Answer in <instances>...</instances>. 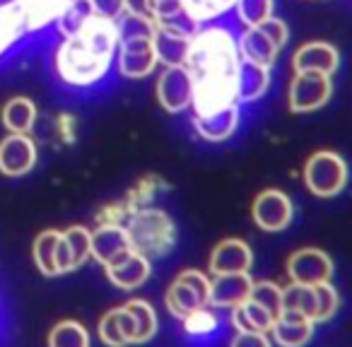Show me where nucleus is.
Listing matches in <instances>:
<instances>
[{
  "mask_svg": "<svg viewBox=\"0 0 352 347\" xmlns=\"http://www.w3.org/2000/svg\"><path fill=\"white\" fill-rule=\"evenodd\" d=\"M314 326L316 323L304 313L283 309L270 333H273V340L278 347H304L314 337Z\"/></svg>",
  "mask_w": 352,
  "mask_h": 347,
  "instance_id": "a211bd4d",
  "label": "nucleus"
},
{
  "mask_svg": "<svg viewBox=\"0 0 352 347\" xmlns=\"http://www.w3.org/2000/svg\"><path fill=\"white\" fill-rule=\"evenodd\" d=\"M116 63H118V73H121L123 78H131V80L147 78V75L157 68V54H155L152 39L118 41Z\"/></svg>",
  "mask_w": 352,
  "mask_h": 347,
  "instance_id": "ddd939ff",
  "label": "nucleus"
},
{
  "mask_svg": "<svg viewBox=\"0 0 352 347\" xmlns=\"http://www.w3.org/2000/svg\"><path fill=\"white\" fill-rule=\"evenodd\" d=\"M182 323H184V333L191 335V337H208L220 328V318H217V313L208 306L191 311L188 316L182 318Z\"/></svg>",
  "mask_w": 352,
  "mask_h": 347,
  "instance_id": "473e14b6",
  "label": "nucleus"
},
{
  "mask_svg": "<svg viewBox=\"0 0 352 347\" xmlns=\"http://www.w3.org/2000/svg\"><path fill=\"white\" fill-rule=\"evenodd\" d=\"M251 215H254V222L258 225V230L283 232L292 225L294 205L287 193L278 191V188H268V191L258 193V198L254 201V208H251Z\"/></svg>",
  "mask_w": 352,
  "mask_h": 347,
  "instance_id": "9d476101",
  "label": "nucleus"
},
{
  "mask_svg": "<svg viewBox=\"0 0 352 347\" xmlns=\"http://www.w3.org/2000/svg\"><path fill=\"white\" fill-rule=\"evenodd\" d=\"M70 0H0V68L41 34L58 27Z\"/></svg>",
  "mask_w": 352,
  "mask_h": 347,
  "instance_id": "7ed1b4c3",
  "label": "nucleus"
},
{
  "mask_svg": "<svg viewBox=\"0 0 352 347\" xmlns=\"http://www.w3.org/2000/svg\"><path fill=\"white\" fill-rule=\"evenodd\" d=\"M285 309H292L314 321V311H316V294H314V284H289L285 289Z\"/></svg>",
  "mask_w": 352,
  "mask_h": 347,
  "instance_id": "f704fd0d",
  "label": "nucleus"
},
{
  "mask_svg": "<svg viewBox=\"0 0 352 347\" xmlns=\"http://www.w3.org/2000/svg\"><path fill=\"white\" fill-rule=\"evenodd\" d=\"M92 258V232L82 225L60 230L58 239V273H75Z\"/></svg>",
  "mask_w": 352,
  "mask_h": 347,
  "instance_id": "4468645a",
  "label": "nucleus"
},
{
  "mask_svg": "<svg viewBox=\"0 0 352 347\" xmlns=\"http://www.w3.org/2000/svg\"><path fill=\"white\" fill-rule=\"evenodd\" d=\"M193 128L203 140L225 142L239 128V104H230L225 109H217L206 116H193Z\"/></svg>",
  "mask_w": 352,
  "mask_h": 347,
  "instance_id": "412c9836",
  "label": "nucleus"
},
{
  "mask_svg": "<svg viewBox=\"0 0 352 347\" xmlns=\"http://www.w3.org/2000/svg\"><path fill=\"white\" fill-rule=\"evenodd\" d=\"M58 239L60 230H44L36 234L32 244V258L41 275L46 278H58Z\"/></svg>",
  "mask_w": 352,
  "mask_h": 347,
  "instance_id": "a878e982",
  "label": "nucleus"
},
{
  "mask_svg": "<svg viewBox=\"0 0 352 347\" xmlns=\"http://www.w3.org/2000/svg\"><path fill=\"white\" fill-rule=\"evenodd\" d=\"M314 294H316V311H314V323H326L336 316L338 306H340V297H338L336 287L331 282H318L314 284Z\"/></svg>",
  "mask_w": 352,
  "mask_h": 347,
  "instance_id": "e433bc0d",
  "label": "nucleus"
},
{
  "mask_svg": "<svg viewBox=\"0 0 352 347\" xmlns=\"http://www.w3.org/2000/svg\"><path fill=\"white\" fill-rule=\"evenodd\" d=\"M287 275L294 284H318L331 282L333 260L321 249H302L294 251L287 258Z\"/></svg>",
  "mask_w": 352,
  "mask_h": 347,
  "instance_id": "9b49d317",
  "label": "nucleus"
},
{
  "mask_svg": "<svg viewBox=\"0 0 352 347\" xmlns=\"http://www.w3.org/2000/svg\"><path fill=\"white\" fill-rule=\"evenodd\" d=\"M251 299H254L258 306H263L265 311H270L275 318L283 313L285 309V289L280 284L270 282V280H261V282H254L251 287Z\"/></svg>",
  "mask_w": 352,
  "mask_h": 347,
  "instance_id": "2f4dec72",
  "label": "nucleus"
},
{
  "mask_svg": "<svg viewBox=\"0 0 352 347\" xmlns=\"http://www.w3.org/2000/svg\"><path fill=\"white\" fill-rule=\"evenodd\" d=\"M261 30H263L265 34L273 39V44L278 46V49H283V46L287 44L289 30H287V25H285L283 20H278V17H270V20H265L263 25H261Z\"/></svg>",
  "mask_w": 352,
  "mask_h": 347,
  "instance_id": "ea45409f",
  "label": "nucleus"
},
{
  "mask_svg": "<svg viewBox=\"0 0 352 347\" xmlns=\"http://www.w3.org/2000/svg\"><path fill=\"white\" fill-rule=\"evenodd\" d=\"M184 5H186L188 15L203 25V22H210L215 17L225 15L227 10L236 5V0H184Z\"/></svg>",
  "mask_w": 352,
  "mask_h": 347,
  "instance_id": "c9c22d12",
  "label": "nucleus"
},
{
  "mask_svg": "<svg viewBox=\"0 0 352 347\" xmlns=\"http://www.w3.org/2000/svg\"><path fill=\"white\" fill-rule=\"evenodd\" d=\"M118 41L126 39H155L157 25L150 15H135V12H123L116 20Z\"/></svg>",
  "mask_w": 352,
  "mask_h": 347,
  "instance_id": "c85d7f7f",
  "label": "nucleus"
},
{
  "mask_svg": "<svg viewBox=\"0 0 352 347\" xmlns=\"http://www.w3.org/2000/svg\"><path fill=\"white\" fill-rule=\"evenodd\" d=\"M347 161L338 152H316L304 164V183L318 198H333L347 186Z\"/></svg>",
  "mask_w": 352,
  "mask_h": 347,
  "instance_id": "39448f33",
  "label": "nucleus"
},
{
  "mask_svg": "<svg viewBox=\"0 0 352 347\" xmlns=\"http://www.w3.org/2000/svg\"><path fill=\"white\" fill-rule=\"evenodd\" d=\"M46 347H92L89 331L75 318L58 321L46 335Z\"/></svg>",
  "mask_w": 352,
  "mask_h": 347,
  "instance_id": "cd10ccee",
  "label": "nucleus"
},
{
  "mask_svg": "<svg viewBox=\"0 0 352 347\" xmlns=\"http://www.w3.org/2000/svg\"><path fill=\"white\" fill-rule=\"evenodd\" d=\"M191 39L182 32L166 30V27H157L155 32V54H157V63L166 65V68H174V65H186L188 51H191Z\"/></svg>",
  "mask_w": 352,
  "mask_h": 347,
  "instance_id": "4be33fe9",
  "label": "nucleus"
},
{
  "mask_svg": "<svg viewBox=\"0 0 352 347\" xmlns=\"http://www.w3.org/2000/svg\"><path fill=\"white\" fill-rule=\"evenodd\" d=\"M270 85V68L241 60L236 73V102H256L265 94Z\"/></svg>",
  "mask_w": 352,
  "mask_h": 347,
  "instance_id": "393cba45",
  "label": "nucleus"
},
{
  "mask_svg": "<svg viewBox=\"0 0 352 347\" xmlns=\"http://www.w3.org/2000/svg\"><path fill=\"white\" fill-rule=\"evenodd\" d=\"M104 270H107V278L113 287L128 292V289H138L140 284L147 282V278L152 273V260L138 254V251H131L126 258H121L118 263L109 265Z\"/></svg>",
  "mask_w": 352,
  "mask_h": 347,
  "instance_id": "aec40b11",
  "label": "nucleus"
},
{
  "mask_svg": "<svg viewBox=\"0 0 352 347\" xmlns=\"http://www.w3.org/2000/svg\"><path fill=\"white\" fill-rule=\"evenodd\" d=\"M338 51L336 46L326 44V41H309V44L299 46L292 56L294 73H321L333 75L338 70Z\"/></svg>",
  "mask_w": 352,
  "mask_h": 347,
  "instance_id": "f3484780",
  "label": "nucleus"
},
{
  "mask_svg": "<svg viewBox=\"0 0 352 347\" xmlns=\"http://www.w3.org/2000/svg\"><path fill=\"white\" fill-rule=\"evenodd\" d=\"M92 8L99 17L116 22L126 12V0H92Z\"/></svg>",
  "mask_w": 352,
  "mask_h": 347,
  "instance_id": "a19ab883",
  "label": "nucleus"
},
{
  "mask_svg": "<svg viewBox=\"0 0 352 347\" xmlns=\"http://www.w3.org/2000/svg\"><path fill=\"white\" fill-rule=\"evenodd\" d=\"M118 49L116 22L94 15L75 34L60 36L51 54L54 78L63 87L89 89L99 85L111 70Z\"/></svg>",
  "mask_w": 352,
  "mask_h": 347,
  "instance_id": "f03ea898",
  "label": "nucleus"
},
{
  "mask_svg": "<svg viewBox=\"0 0 352 347\" xmlns=\"http://www.w3.org/2000/svg\"><path fill=\"white\" fill-rule=\"evenodd\" d=\"M241 54L239 41L227 27H206L191 39L186 68L191 70L196 92L193 104L196 116H206L236 102V73Z\"/></svg>",
  "mask_w": 352,
  "mask_h": 347,
  "instance_id": "f257e3e1",
  "label": "nucleus"
},
{
  "mask_svg": "<svg viewBox=\"0 0 352 347\" xmlns=\"http://www.w3.org/2000/svg\"><path fill=\"white\" fill-rule=\"evenodd\" d=\"M278 318L270 311H265L263 306L254 302V299H246V302L232 306V326L234 331H258V333H270Z\"/></svg>",
  "mask_w": 352,
  "mask_h": 347,
  "instance_id": "bb28decb",
  "label": "nucleus"
},
{
  "mask_svg": "<svg viewBox=\"0 0 352 347\" xmlns=\"http://www.w3.org/2000/svg\"><path fill=\"white\" fill-rule=\"evenodd\" d=\"M133 251L128 232L123 225L116 222H99L97 230L92 232V258L99 265L109 268V265L118 263Z\"/></svg>",
  "mask_w": 352,
  "mask_h": 347,
  "instance_id": "f8f14e48",
  "label": "nucleus"
},
{
  "mask_svg": "<svg viewBox=\"0 0 352 347\" xmlns=\"http://www.w3.org/2000/svg\"><path fill=\"white\" fill-rule=\"evenodd\" d=\"M39 161V147L34 137L25 133H8L0 140V174L8 179H22L32 174Z\"/></svg>",
  "mask_w": 352,
  "mask_h": 347,
  "instance_id": "0eeeda50",
  "label": "nucleus"
},
{
  "mask_svg": "<svg viewBox=\"0 0 352 347\" xmlns=\"http://www.w3.org/2000/svg\"><path fill=\"white\" fill-rule=\"evenodd\" d=\"M236 41H239L241 60L263 65V68H270V65L278 60L280 49L273 44V39H270L261 27H246L244 34H241Z\"/></svg>",
  "mask_w": 352,
  "mask_h": 347,
  "instance_id": "5701e85b",
  "label": "nucleus"
},
{
  "mask_svg": "<svg viewBox=\"0 0 352 347\" xmlns=\"http://www.w3.org/2000/svg\"><path fill=\"white\" fill-rule=\"evenodd\" d=\"M236 15L244 27H261L273 17V0H236Z\"/></svg>",
  "mask_w": 352,
  "mask_h": 347,
  "instance_id": "72a5a7b5",
  "label": "nucleus"
},
{
  "mask_svg": "<svg viewBox=\"0 0 352 347\" xmlns=\"http://www.w3.org/2000/svg\"><path fill=\"white\" fill-rule=\"evenodd\" d=\"M126 12L150 15V0H126Z\"/></svg>",
  "mask_w": 352,
  "mask_h": 347,
  "instance_id": "79ce46f5",
  "label": "nucleus"
},
{
  "mask_svg": "<svg viewBox=\"0 0 352 347\" xmlns=\"http://www.w3.org/2000/svg\"><path fill=\"white\" fill-rule=\"evenodd\" d=\"M184 12H188L186 5H184V0H150V17L155 20L157 27L176 20Z\"/></svg>",
  "mask_w": 352,
  "mask_h": 347,
  "instance_id": "4c0bfd02",
  "label": "nucleus"
},
{
  "mask_svg": "<svg viewBox=\"0 0 352 347\" xmlns=\"http://www.w3.org/2000/svg\"><path fill=\"white\" fill-rule=\"evenodd\" d=\"M193 92H196V82L186 65L166 68L157 80V99L162 109H166L169 113H182L184 109L191 107Z\"/></svg>",
  "mask_w": 352,
  "mask_h": 347,
  "instance_id": "1a4fd4ad",
  "label": "nucleus"
},
{
  "mask_svg": "<svg viewBox=\"0 0 352 347\" xmlns=\"http://www.w3.org/2000/svg\"><path fill=\"white\" fill-rule=\"evenodd\" d=\"M118 309H121V321L131 345H142V342L155 337L157 313L150 302H145V299H131V302H126Z\"/></svg>",
  "mask_w": 352,
  "mask_h": 347,
  "instance_id": "2eb2a0df",
  "label": "nucleus"
},
{
  "mask_svg": "<svg viewBox=\"0 0 352 347\" xmlns=\"http://www.w3.org/2000/svg\"><path fill=\"white\" fill-rule=\"evenodd\" d=\"M131 239L133 251L155 260L171 254L176 246V225L164 210L157 208H138L123 222Z\"/></svg>",
  "mask_w": 352,
  "mask_h": 347,
  "instance_id": "20e7f679",
  "label": "nucleus"
},
{
  "mask_svg": "<svg viewBox=\"0 0 352 347\" xmlns=\"http://www.w3.org/2000/svg\"><path fill=\"white\" fill-rule=\"evenodd\" d=\"M254 287V280L249 273H230L215 275L210 280V306L215 309H232L236 304L246 302Z\"/></svg>",
  "mask_w": 352,
  "mask_h": 347,
  "instance_id": "6ab92c4d",
  "label": "nucleus"
},
{
  "mask_svg": "<svg viewBox=\"0 0 352 347\" xmlns=\"http://www.w3.org/2000/svg\"><path fill=\"white\" fill-rule=\"evenodd\" d=\"M97 335L99 340L104 342L107 347H128V335H126V328H123L121 321V309H111L107 311L102 318H99V326H97Z\"/></svg>",
  "mask_w": 352,
  "mask_h": 347,
  "instance_id": "7c9ffc66",
  "label": "nucleus"
},
{
  "mask_svg": "<svg viewBox=\"0 0 352 347\" xmlns=\"http://www.w3.org/2000/svg\"><path fill=\"white\" fill-rule=\"evenodd\" d=\"M230 347H273L268 333L258 331H236V335L232 337Z\"/></svg>",
  "mask_w": 352,
  "mask_h": 347,
  "instance_id": "58836bf2",
  "label": "nucleus"
},
{
  "mask_svg": "<svg viewBox=\"0 0 352 347\" xmlns=\"http://www.w3.org/2000/svg\"><path fill=\"white\" fill-rule=\"evenodd\" d=\"M39 118V109L30 97H10L0 107V126L8 133H25L30 135Z\"/></svg>",
  "mask_w": 352,
  "mask_h": 347,
  "instance_id": "b1692460",
  "label": "nucleus"
},
{
  "mask_svg": "<svg viewBox=\"0 0 352 347\" xmlns=\"http://www.w3.org/2000/svg\"><path fill=\"white\" fill-rule=\"evenodd\" d=\"M331 94H333L331 75L297 73L292 82H289V92H287L289 109L294 113L316 111V109H321L331 99Z\"/></svg>",
  "mask_w": 352,
  "mask_h": 347,
  "instance_id": "6e6552de",
  "label": "nucleus"
},
{
  "mask_svg": "<svg viewBox=\"0 0 352 347\" xmlns=\"http://www.w3.org/2000/svg\"><path fill=\"white\" fill-rule=\"evenodd\" d=\"M251 265H254V251L244 239H225L210 254L212 275L249 273Z\"/></svg>",
  "mask_w": 352,
  "mask_h": 347,
  "instance_id": "dca6fc26",
  "label": "nucleus"
},
{
  "mask_svg": "<svg viewBox=\"0 0 352 347\" xmlns=\"http://www.w3.org/2000/svg\"><path fill=\"white\" fill-rule=\"evenodd\" d=\"M164 304L171 316L184 318L191 311L210 306V278L201 270H184L166 289Z\"/></svg>",
  "mask_w": 352,
  "mask_h": 347,
  "instance_id": "423d86ee",
  "label": "nucleus"
},
{
  "mask_svg": "<svg viewBox=\"0 0 352 347\" xmlns=\"http://www.w3.org/2000/svg\"><path fill=\"white\" fill-rule=\"evenodd\" d=\"M94 15H97V12H94V8H92V0H70L65 12L60 15L56 32H58L60 36L75 34V32L82 30Z\"/></svg>",
  "mask_w": 352,
  "mask_h": 347,
  "instance_id": "c756f323",
  "label": "nucleus"
}]
</instances>
